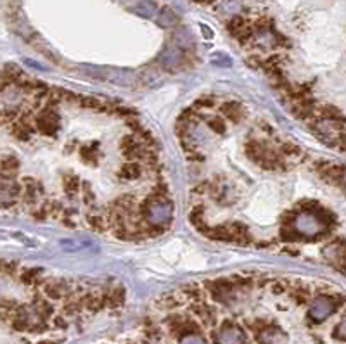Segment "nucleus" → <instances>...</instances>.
<instances>
[{
  "instance_id": "obj_1",
  "label": "nucleus",
  "mask_w": 346,
  "mask_h": 344,
  "mask_svg": "<svg viewBox=\"0 0 346 344\" xmlns=\"http://www.w3.org/2000/svg\"><path fill=\"white\" fill-rule=\"evenodd\" d=\"M293 227L300 235L315 237L320 232H324L326 223H324L322 220H320V216L315 215V213H298L293 220Z\"/></svg>"
},
{
  "instance_id": "obj_2",
  "label": "nucleus",
  "mask_w": 346,
  "mask_h": 344,
  "mask_svg": "<svg viewBox=\"0 0 346 344\" xmlns=\"http://www.w3.org/2000/svg\"><path fill=\"white\" fill-rule=\"evenodd\" d=\"M147 220L152 225H164L171 220V204L166 201H154L147 208Z\"/></svg>"
},
{
  "instance_id": "obj_3",
  "label": "nucleus",
  "mask_w": 346,
  "mask_h": 344,
  "mask_svg": "<svg viewBox=\"0 0 346 344\" xmlns=\"http://www.w3.org/2000/svg\"><path fill=\"white\" fill-rule=\"evenodd\" d=\"M334 311V303L332 299L326 298V296H320V298H315L310 306V318L315 322H322L329 317V315Z\"/></svg>"
},
{
  "instance_id": "obj_4",
  "label": "nucleus",
  "mask_w": 346,
  "mask_h": 344,
  "mask_svg": "<svg viewBox=\"0 0 346 344\" xmlns=\"http://www.w3.org/2000/svg\"><path fill=\"white\" fill-rule=\"evenodd\" d=\"M61 249H64L66 253H85V251L97 249V246L87 239H62Z\"/></svg>"
},
{
  "instance_id": "obj_5",
  "label": "nucleus",
  "mask_w": 346,
  "mask_h": 344,
  "mask_svg": "<svg viewBox=\"0 0 346 344\" xmlns=\"http://www.w3.org/2000/svg\"><path fill=\"white\" fill-rule=\"evenodd\" d=\"M160 62L163 68L175 69L177 66H180V62H182V52H180L179 47H173V45L164 47V50L160 56Z\"/></svg>"
},
{
  "instance_id": "obj_6",
  "label": "nucleus",
  "mask_w": 346,
  "mask_h": 344,
  "mask_svg": "<svg viewBox=\"0 0 346 344\" xmlns=\"http://www.w3.org/2000/svg\"><path fill=\"white\" fill-rule=\"evenodd\" d=\"M244 336L237 327L228 325L224 327L218 334V344H243Z\"/></svg>"
},
{
  "instance_id": "obj_7",
  "label": "nucleus",
  "mask_w": 346,
  "mask_h": 344,
  "mask_svg": "<svg viewBox=\"0 0 346 344\" xmlns=\"http://www.w3.org/2000/svg\"><path fill=\"white\" fill-rule=\"evenodd\" d=\"M133 12L141 18H145V19H151L158 14V5L156 2H152V0H141L135 7H133Z\"/></svg>"
},
{
  "instance_id": "obj_8",
  "label": "nucleus",
  "mask_w": 346,
  "mask_h": 344,
  "mask_svg": "<svg viewBox=\"0 0 346 344\" xmlns=\"http://www.w3.org/2000/svg\"><path fill=\"white\" fill-rule=\"evenodd\" d=\"M104 78H107L109 81H113L116 85H123V87H132L133 81H135L133 75H130L126 71H107L104 75Z\"/></svg>"
},
{
  "instance_id": "obj_9",
  "label": "nucleus",
  "mask_w": 346,
  "mask_h": 344,
  "mask_svg": "<svg viewBox=\"0 0 346 344\" xmlns=\"http://www.w3.org/2000/svg\"><path fill=\"white\" fill-rule=\"evenodd\" d=\"M158 24L163 28H173L177 24V14L168 7L161 9L158 14Z\"/></svg>"
},
{
  "instance_id": "obj_10",
  "label": "nucleus",
  "mask_w": 346,
  "mask_h": 344,
  "mask_svg": "<svg viewBox=\"0 0 346 344\" xmlns=\"http://www.w3.org/2000/svg\"><path fill=\"white\" fill-rule=\"evenodd\" d=\"M173 38H175V47H190L192 45V42H194V38H192V35H190L189 30H185V28H180V30L175 31V35H173Z\"/></svg>"
},
{
  "instance_id": "obj_11",
  "label": "nucleus",
  "mask_w": 346,
  "mask_h": 344,
  "mask_svg": "<svg viewBox=\"0 0 346 344\" xmlns=\"http://www.w3.org/2000/svg\"><path fill=\"white\" fill-rule=\"evenodd\" d=\"M275 334H277V330L270 327V329L263 330L262 336H260V341H262L263 344H272L274 343V339H275Z\"/></svg>"
},
{
  "instance_id": "obj_12",
  "label": "nucleus",
  "mask_w": 346,
  "mask_h": 344,
  "mask_svg": "<svg viewBox=\"0 0 346 344\" xmlns=\"http://www.w3.org/2000/svg\"><path fill=\"white\" fill-rule=\"evenodd\" d=\"M213 64H217V66H230V64H232V61L228 59L225 54H215V56H213Z\"/></svg>"
},
{
  "instance_id": "obj_13",
  "label": "nucleus",
  "mask_w": 346,
  "mask_h": 344,
  "mask_svg": "<svg viewBox=\"0 0 346 344\" xmlns=\"http://www.w3.org/2000/svg\"><path fill=\"white\" fill-rule=\"evenodd\" d=\"M180 344H204V341L199 336H185Z\"/></svg>"
},
{
  "instance_id": "obj_14",
  "label": "nucleus",
  "mask_w": 346,
  "mask_h": 344,
  "mask_svg": "<svg viewBox=\"0 0 346 344\" xmlns=\"http://www.w3.org/2000/svg\"><path fill=\"white\" fill-rule=\"evenodd\" d=\"M336 336L341 337V339H346V317L341 320V324L338 325V329H336Z\"/></svg>"
},
{
  "instance_id": "obj_15",
  "label": "nucleus",
  "mask_w": 346,
  "mask_h": 344,
  "mask_svg": "<svg viewBox=\"0 0 346 344\" xmlns=\"http://www.w3.org/2000/svg\"><path fill=\"white\" fill-rule=\"evenodd\" d=\"M24 62H26L28 66H31V68H35V69H45V66H42L40 62H35V61H31V59H24Z\"/></svg>"
},
{
  "instance_id": "obj_16",
  "label": "nucleus",
  "mask_w": 346,
  "mask_h": 344,
  "mask_svg": "<svg viewBox=\"0 0 346 344\" xmlns=\"http://www.w3.org/2000/svg\"><path fill=\"white\" fill-rule=\"evenodd\" d=\"M201 30H203V35H204L206 38H211V37H213V33H211V30H209L208 26H204V24H201Z\"/></svg>"
},
{
  "instance_id": "obj_17",
  "label": "nucleus",
  "mask_w": 346,
  "mask_h": 344,
  "mask_svg": "<svg viewBox=\"0 0 346 344\" xmlns=\"http://www.w3.org/2000/svg\"><path fill=\"white\" fill-rule=\"evenodd\" d=\"M345 182H346V177H345Z\"/></svg>"
}]
</instances>
